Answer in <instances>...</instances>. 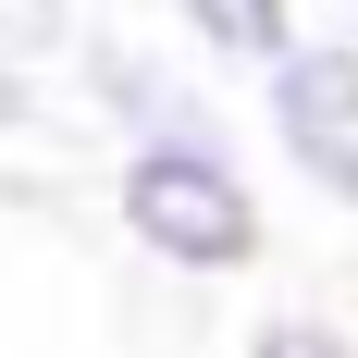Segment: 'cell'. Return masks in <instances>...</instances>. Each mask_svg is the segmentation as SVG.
I'll return each instance as SVG.
<instances>
[{"label":"cell","mask_w":358,"mask_h":358,"mask_svg":"<svg viewBox=\"0 0 358 358\" xmlns=\"http://www.w3.org/2000/svg\"><path fill=\"white\" fill-rule=\"evenodd\" d=\"M111 222L173 285H222V272H248L272 248L259 185H248L235 148H136V161H111Z\"/></svg>","instance_id":"cell-1"},{"label":"cell","mask_w":358,"mask_h":358,"mask_svg":"<svg viewBox=\"0 0 358 358\" xmlns=\"http://www.w3.org/2000/svg\"><path fill=\"white\" fill-rule=\"evenodd\" d=\"M259 124L285 148V173L334 210H358V37H309L285 74H259Z\"/></svg>","instance_id":"cell-2"},{"label":"cell","mask_w":358,"mask_h":358,"mask_svg":"<svg viewBox=\"0 0 358 358\" xmlns=\"http://www.w3.org/2000/svg\"><path fill=\"white\" fill-rule=\"evenodd\" d=\"M346 37H358V0H346Z\"/></svg>","instance_id":"cell-8"},{"label":"cell","mask_w":358,"mask_h":358,"mask_svg":"<svg viewBox=\"0 0 358 358\" xmlns=\"http://www.w3.org/2000/svg\"><path fill=\"white\" fill-rule=\"evenodd\" d=\"M25 124H37V62L13 50V37H0V148L25 136Z\"/></svg>","instance_id":"cell-6"},{"label":"cell","mask_w":358,"mask_h":358,"mask_svg":"<svg viewBox=\"0 0 358 358\" xmlns=\"http://www.w3.org/2000/svg\"><path fill=\"white\" fill-rule=\"evenodd\" d=\"M235 358H358V334L334 322V309H272V322H259Z\"/></svg>","instance_id":"cell-5"},{"label":"cell","mask_w":358,"mask_h":358,"mask_svg":"<svg viewBox=\"0 0 358 358\" xmlns=\"http://www.w3.org/2000/svg\"><path fill=\"white\" fill-rule=\"evenodd\" d=\"M74 74H87V111L111 124V148L136 161V148H222V111L198 74H173L161 50H136V37H87L74 50Z\"/></svg>","instance_id":"cell-3"},{"label":"cell","mask_w":358,"mask_h":358,"mask_svg":"<svg viewBox=\"0 0 358 358\" xmlns=\"http://www.w3.org/2000/svg\"><path fill=\"white\" fill-rule=\"evenodd\" d=\"M173 25L198 62L222 74H285L296 50H309V0H173Z\"/></svg>","instance_id":"cell-4"},{"label":"cell","mask_w":358,"mask_h":358,"mask_svg":"<svg viewBox=\"0 0 358 358\" xmlns=\"http://www.w3.org/2000/svg\"><path fill=\"white\" fill-rule=\"evenodd\" d=\"M0 37H13V50L37 62L50 37H74V13H62V0H0Z\"/></svg>","instance_id":"cell-7"}]
</instances>
